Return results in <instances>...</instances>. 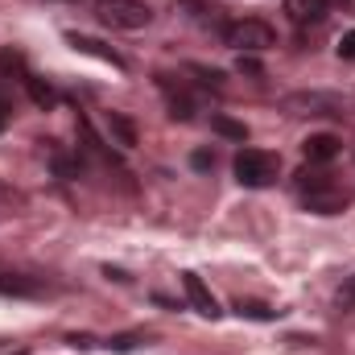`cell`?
<instances>
[{
	"mask_svg": "<svg viewBox=\"0 0 355 355\" xmlns=\"http://www.w3.org/2000/svg\"><path fill=\"white\" fill-rule=\"evenodd\" d=\"M95 12L112 29H145L153 21V8L145 0H95Z\"/></svg>",
	"mask_w": 355,
	"mask_h": 355,
	"instance_id": "1",
	"label": "cell"
},
{
	"mask_svg": "<svg viewBox=\"0 0 355 355\" xmlns=\"http://www.w3.org/2000/svg\"><path fill=\"white\" fill-rule=\"evenodd\" d=\"M223 42L236 46L240 54H261V50H268V46H277V33H272L268 21L248 17V21H232V25L223 29Z\"/></svg>",
	"mask_w": 355,
	"mask_h": 355,
	"instance_id": "2",
	"label": "cell"
},
{
	"mask_svg": "<svg viewBox=\"0 0 355 355\" xmlns=\"http://www.w3.org/2000/svg\"><path fill=\"white\" fill-rule=\"evenodd\" d=\"M277 170H281V162L265 149H244L236 157V178L244 186H268V182H277Z\"/></svg>",
	"mask_w": 355,
	"mask_h": 355,
	"instance_id": "3",
	"label": "cell"
},
{
	"mask_svg": "<svg viewBox=\"0 0 355 355\" xmlns=\"http://www.w3.org/2000/svg\"><path fill=\"white\" fill-rule=\"evenodd\" d=\"M182 289H186L190 306H194L202 318H219V306H215V297H211V289L202 285V277H198V272H182Z\"/></svg>",
	"mask_w": 355,
	"mask_h": 355,
	"instance_id": "4",
	"label": "cell"
},
{
	"mask_svg": "<svg viewBox=\"0 0 355 355\" xmlns=\"http://www.w3.org/2000/svg\"><path fill=\"white\" fill-rule=\"evenodd\" d=\"M0 293L4 297H42L46 281L42 277H25V272H0Z\"/></svg>",
	"mask_w": 355,
	"mask_h": 355,
	"instance_id": "5",
	"label": "cell"
},
{
	"mask_svg": "<svg viewBox=\"0 0 355 355\" xmlns=\"http://www.w3.org/2000/svg\"><path fill=\"white\" fill-rule=\"evenodd\" d=\"M67 42L79 50V54H87V58H99V62H107V67H124V58L112 50V46H103V42H95V37H87V33H67Z\"/></svg>",
	"mask_w": 355,
	"mask_h": 355,
	"instance_id": "6",
	"label": "cell"
},
{
	"mask_svg": "<svg viewBox=\"0 0 355 355\" xmlns=\"http://www.w3.org/2000/svg\"><path fill=\"white\" fill-rule=\"evenodd\" d=\"M302 153H306L310 166H322V162H331V157L339 153V137H331V132H314V137L302 141Z\"/></svg>",
	"mask_w": 355,
	"mask_h": 355,
	"instance_id": "7",
	"label": "cell"
},
{
	"mask_svg": "<svg viewBox=\"0 0 355 355\" xmlns=\"http://www.w3.org/2000/svg\"><path fill=\"white\" fill-rule=\"evenodd\" d=\"M327 8H331V0H285V12L293 25H314L327 17Z\"/></svg>",
	"mask_w": 355,
	"mask_h": 355,
	"instance_id": "8",
	"label": "cell"
},
{
	"mask_svg": "<svg viewBox=\"0 0 355 355\" xmlns=\"http://www.w3.org/2000/svg\"><path fill=\"white\" fill-rule=\"evenodd\" d=\"M306 207H310L314 215H335V211L347 207V194H339L335 186H327V190H310V194H306Z\"/></svg>",
	"mask_w": 355,
	"mask_h": 355,
	"instance_id": "9",
	"label": "cell"
},
{
	"mask_svg": "<svg viewBox=\"0 0 355 355\" xmlns=\"http://www.w3.org/2000/svg\"><path fill=\"white\" fill-rule=\"evenodd\" d=\"M107 132L116 137L120 149H137V141H141V137H137V124H132L124 112H107Z\"/></svg>",
	"mask_w": 355,
	"mask_h": 355,
	"instance_id": "10",
	"label": "cell"
},
{
	"mask_svg": "<svg viewBox=\"0 0 355 355\" xmlns=\"http://www.w3.org/2000/svg\"><path fill=\"white\" fill-rule=\"evenodd\" d=\"M157 83H162L166 99H170V116H174V120H190V116H194V99H190L182 87H174V83H170V75H162Z\"/></svg>",
	"mask_w": 355,
	"mask_h": 355,
	"instance_id": "11",
	"label": "cell"
},
{
	"mask_svg": "<svg viewBox=\"0 0 355 355\" xmlns=\"http://www.w3.org/2000/svg\"><path fill=\"white\" fill-rule=\"evenodd\" d=\"M285 107H289L293 116H297V107H306L310 116H322V112H331V107H335V99H331V95H289V99H285Z\"/></svg>",
	"mask_w": 355,
	"mask_h": 355,
	"instance_id": "12",
	"label": "cell"
},
{
	"mask_svg": "<svg viewBox=\"0 0 355 355\" xmlns=\"http://www.w3.org/2000/svg\"><path fill=\"white\" fill-rule=\"evenodd\" d=\"M0 75H4V79H21V83H25V79H29L25 54H21V50H12V46H4V50H0Z\"/></svg>",
	"mask_w": 355,
	"mask_h": 355,
	"instance_id": "13",
	"label": "cell"
},
{
	"mask_svg": "<svg viewBox=\"0 0 355 355\" xmlns=\"http://www.w3.org/2000/svg\"><path fill=\"white\" fill-rule=\"evenodd\" d=\"M297 186H302V194H310V190H327V186H335L327 170H318V166H306V170H297Z\"/></svg>",
	"mask_w": 355,
	"mask_h": 355,
	"instance_id": "14",
	"label": "cell"
},
{
	"mask_svg": "<svg viewBox=\"0 0 355 355\" xmlns=\"http://www.w3.org/2000/svg\"><path fill=\"white\" fill-rule=\"evenodd\" d=\"M25 87H29V99H33L37 107H54V103H58V91L50 87L46 79H33V75H29V79H25Z\"/></svg>",
	"mask_w": 355,
	"mask_h": 355,
	"instance_id": "15",
	"label": "cell"
},
{
	"mask_svg": "<svg viewBox=\"0 0 355 355\" xmlns=\"http://www.w3.org/2000/svg\"><path fill=\"white\" fill-rule=\"evenodd\" d=\"M236 314H240V318H252V322H272V318H277L272 306H265V302H244V297L236 302Z\"/></svg>",
	"mask_w": 355,
	"mask_h": 355,
	"instance_id": "16",
	"label": "cell"
},
{
	"mask_svg": "<svg viewBox=\"0 0 355 355\" xmlns=\"http://www.w3.org/2000/svg\"><path fill=\"white\" fill-rule=\"evenodd\" d=\"M211 128H215L219 137H227V141H248V124H240V120H232V116H215Z\"/></svg>",
	"mask_w": 355,
	"mask_h": 355,
	"instance_id": "17",
	"label": "cell"
},
{
	"mask_svg": "<svg viewBox=\"0 0 355 355\" xmlns=\"http://www.w3.org/2000/svg\"><path fill=\"white\" fill-rule=\"evenodd\" d=\"M145 339H149V335H141V331H128V335H112V339H107L103 347H112V352L124 355V352H137V347H141Z\"/></svg>",
	"mask_w": 355,
	"mask_h": 355,
	"instance_id": "18",
	"label": "cell"
},
{
	"mask_svg": "<svg viewBox=\"0 0 355 355\" xmlns=\"http://www.w3.org/2000/svg\"><path fill=\"white\" fill-rule=\"evenodd\" d=\"M54 170H58L62 178H75L79 174V162H71L67 153H54Z\"/></svg>",
	"mask_w": 355,
	"mask_h": 355,
	"instance_id": "19",
	"label": "cell"
},
{
	"mask_svg": "<svg viewBox=\"0 0 355 355\" xmlns=\"http://www.w3.org/2000/svg\"><path fill=\"white\" fill-rule=\"evenodd\" d=\"M335 50H339V58H347V62H355V29H352V33H343V37H339V46H335Z\"/></svg>",
	"mask_w": 355,
	"mask_h": 355,
	"instance_id": "20",
	"label": "cell"
},
{
	"mask_svg": "<svg viewBox=\"0 0 355 355\" xmlns=\"http://www.w3.org/2000/svg\"><path fill=\"white\" fill-rule=\"evenodd\" d=\"M67 343H71L75 352H91V347H99V343H95L91 335H67Z\"/></svg>",
	"mask_w": 355,
	"mask_h": 355,
	"instance_id": "21",
	"label": "cell"
},
{
	"mask_svg": "<svg viewBox=\"0 0 355 355\" xmlns=\"http://www.w3.org/2000/svg\"><path fill=\"white\" fill-rule=\"evenodd\" d=\"M236 71H248V75H261V62H257L252 54H240V58H236Z\"/></svg>",
	"mask_w": 355,
	"mask_h": 355,
	"instance_id": "22",
	"label": "cell"
},
{
	"mask_svg": "<svg viewBox=\"0 0 355 355\" xmlns=\"http://www.w3.org/2000/svg\"><path fill=\"white\" fill-rule=\"evenodd\" d=\"M190 71H194L202 83H211V87H219V83H223V75H219V71H207V67H190Z\"/></svg>",
	"mask_w": 355,
	"mask_h": 355,
	"instance_id": "23",
	"label": "cell"
},
{
	"mask_svg": "<svg viewBox=\"0 0 355 355\" xmlns=\"http://www.w3.org/2000/svg\"><path fill=\"white\" fill-rule=\"evenodd\" d=\"M339 302H343V306H355V277H347V281L339 285Z\"/></svg>",
	"mask_w": 355,
	"mask_h": 355,
	"instance_id": "24",
	"label": "cell"
},
{
	"mask_svg": "<svg viewBox=\"0 0 355 355\" xmlns=\"http://www.w3.org/2000/svg\"><path fill=\"white\" fill-rule=\"evenodd\" d=\"M190 166H194V170H211V166H215V157H211V153H202V149H198V153H194V157H190Z\"/></svg>",
	"mask_w": 355,
	"mask_h": 355,
	"instance_id": "25",
	"label": "cell"
},
{
	"mask_svg": "<svg viewBox=\"0 0 355 355\" xmlns=\"http://www.w3.org/2000/svg\"><path fill=\"white\" fill-rule=\"evenodd\" d=\"M4 124H8V107L0 103V132H4Z\"/></svg>",
	"mask_w": 355,
	"mask_h": 355,
	"instance_id": "26",
	"label": "cell"
},
{
	"mask_svg": "<svg viewBox=\"0 0 355 355\" xmlns=\"http://www.w3.org/2000/svg\"><path fill=\"white\" fill-rule=\"evenodd\" d=\"M339 4H352V0H339Z\"/></svg>",
	"mask_w": 355,
	"mask_h": 355,
	"instance_id": "27",
	"label": "cell"
}]
</instances>
